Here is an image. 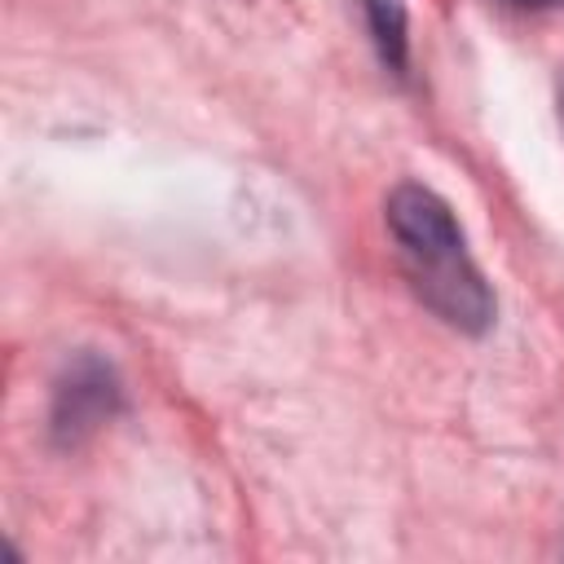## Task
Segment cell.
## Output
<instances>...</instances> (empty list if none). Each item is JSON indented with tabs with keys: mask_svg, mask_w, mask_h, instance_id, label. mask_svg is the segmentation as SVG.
<instances>
[{
	"mask_svg": "<svg viewBox=\"0 0 564 564\" xmlns=\"http://www.w3.org/2000/svg\"><path fill=\"white\" fill-rule=\"evenodd\" d=\"M383 220L397 242L401 273L423 308L463 335H485L494 326V291L467 251L454 207L436 189L401 181L383 203Z\"/></svg>",
	"mask_w": 564,
	"mask_h": 564,
	"instance_id": "cell-1",
	"label": "cell"
},
{
	"mask_svg": "<svg viewBox=\"0 0 564 564\" xmlns=\"http://www.w3.org/2000/svg\"><path fill=\"white\" fill-rule=\"evenodd\" d=\"M123 405V383L115 366L97 352H75L57 383H53V410H48V432L62 449L84 445L93 432H101Z\"/></svg>",
	"mask_w": 564,
	"mask_h": 564,
	"instance_id": "cell-2",
	"label": "cell"
},
{
	"mask_svg": "<svg viewBox=\"0 0 564 564\" xmlns=\"http://www.w3.org/2000/svg\"><path fill=\"white\" fill-rule=\"evenodd\" d=\"M361 4V18H366V31L375 40V53L379 62L392 70V75H405L410 66V18H405V0H357Z\"/></svg>",
	"mask_w": 564,
	"mask_h": 564,
	"instance_id": "cell-3",
	"label": "cell"
},
{
	"mask_svg": "<svg viewBox=\"0 0 564 564\" xmlns=\"http://www.w3.org/2000/svg\"><path fill=\"white\" fill-rule=\"evenodd\" d=\"M507 4H520V9H546V4H564V0H507Z\"/></svg>",
	"mask_w": 564,
	"mask_h": 564,
	"instance_id": "cell-4",
	"label": "cell"
},
{
	"mask_svg": "<svg viewBox=\"0 0 564 564\" xmlns=\"http://www.w3.org/2000/svg\"><path fill=\"white\" fill-rule=\"evenodd\" d=\"M560 123H564V84H560Z\"/></svg>",
	"mask_w": 564,
	"mask_h": 564,
	"instance_id": "cell-5",
	"label": "cell"
}]
</instances>
